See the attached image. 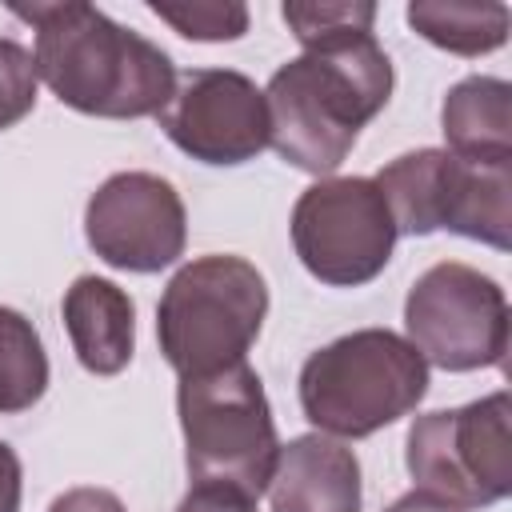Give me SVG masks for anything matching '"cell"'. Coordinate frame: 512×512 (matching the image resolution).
Instances as JSON below:
<instances>
[{"label": "cell", "instance_id": "6da1fadb", "mask_svg": "<svg viewBox=\"0 0 512 512\" xmlns=\"http://www.w3.org/2000/svg\"><path fill=\"white\" fill-rule=\"evenodd\" d=\"M392 96V60L372 32H344L280 64L264 88L268 144L300 172H336Z\"/></svg>", "mask_w": 512, "mask_h": 512}, {"label": "cell", "instance_id": "7a4b0ae2", "mask_svg": "<svg viewBox=\"0 0 512 512\" xmlns=\"http://www.w3.org/2000/svg\"><path fill=\"white\" fill-rule=\"evenodd\" d=\"M12 16L32 24L36 76L60 104L100 120H140L168 104L176 88L168 52L116 24L108 12L64 0L12 4Z\"/></svg>", "mask_w": 512, "mask_h": 512}, {"label": "cell", "instance_id": "3957f363", "mask_svg": "<svg viewBox=\"0 0 512 512\" xmlns=\"http://www.w3.org/2000/svg\"><path fill=\"white\" fill-rule=\"evenodd\" d=\"M428 392L424 356L388 328H360L316 348L300 368L304 420L332 440H364L408 416Z\"/></svg>", "mask_w": 512, "mask_h": 512}, {"label": "cell", "instance_id": "277c9868", "mask_svg": "<svg viewBox=\"0 0 512 512\" xmlns=\"http://www.w3.org/2000/svg\"><path fill=\"white\" fill-rule=\"evenodd\" d=\"M268 316V284L244 256H196L156 304V340L172 372L208 376L248 356Z\"/></svg>", "mask_w": 512, "mask_h": 512}, {"label": "cell", "instance_id": "5b68a950", "mask_svg": "<svg viewBox=\"0 0 512 512\" xmlns=\"http://www.w3.org/2000/svg\"><path fill=\"white\" fill-rule=\"evenodd\" d=\"M372 180L396 236L460 232L496 252L512 248V160L476 164L444 148H416L388 160Z\"/></svg>", "mask_w": 512, "mask_h": 512}, {"label": "cell", "instance_id": "8992f818", "mask_svg": "<svg viewBox=\"0 0 512 512\" xmlns=\"http://www.w3.org/2000/svg\"><path fill=\"white\" fill-rule=\"evenodd\" d=\"M176 416L192 480L236 484L248 496L268 488L280 440L264 384L248 360L208 376H184L176 388Z\"/></svg>", "mask_w": 512, "mask_h": 512}, {"label": "cell", "instance_id": "52a82bcc", "mask_svg": "<svg viewBox=\"0 0 512 512\" xmlns=\"http://www.w3.org/2000/svg\"><path fill=\"white\" fill-rule=\"evenodd\" d=\"M404 464L420 492L468 512L500 504L512 492V400L492 392L464 408L416 416L404 440Z\"/></svg>", "mask_w": 512, "mask_h": 512}, {"label": "cell", "instance_id": "ba28073f", "mask_svg": "<svg viewBox=\"0 0 512 512\" xmlns=\"http://www.w3.org/2000/svg\"><path fill=\"white\" fill-rule=\"evenodd\" d=\"M408 344L444 372L500 368L508 352V296L472 264L440 260L404 300Z\"/></svg>", "mask_w": 512, "mask_h": 512}, {"label": "cell", "instance_id": "9c48e42d", "mask_svg": "<svg viewBox=\"0 0 512 512\" xmlns=\"http://www.w3.org/2000/svg\"><path fill=\"white\" fill-rule=\"evenodd\" d=\"M292 248L300 264L332 288L376 280L396 248V224L372 176H328L300 192L292 208Z\"/></svg>", "mask_w": 512, "mask_h": 512}, {"label": "cell", "instance_id": "30bf717a", "mask_svg": "<svg viewBox=\"0 0 512 512\" xmlns=\"http://www.w3.org/2000/svg\"><path fill=\"white\" fill-rule=\"evenodd\" d=\"M84 236L88 248L120 272H160L184 256V200L156 172H116L92 192Z\"/></svg>", "mask_w": 512, "mask_h": 512}, {"label": "cell", "instance_id": "8fae6325", "mask_svg": "<svg viewBox=\"0 0 512 512\" xmlns=\"http://www.w3.org/2000/svg\"><path fill=\"white\" fill-rule=\"evenodd\" d=\"M156 120L164 136L200 164H248L268 148L264 92L232 68L180 72Z\"/></svg>", "mask_w": 512, "mask_h": 512}, {"label": "cell", "instance_id": "7c38bea8", "mask_svg": "<svg viewBox=\"0 0 512 512\" xmlns=\"http://www.w3.org/2000/svg\"><path fill=\"white\" fill-rule=\"evenodd\" d=\"M264 492L268 512H360V460L348 444L308 432L280 444Z\"/></svg>", "mask_w": 512, "mask_h": 512}, {"label": "cell", "instance_id": "4fadbf2b", "mask_svg": "<svg viewBox=\"0 0 512 512\" xmlns=\"http://www.w3.org/2000/svg\"><path fill=\"white\" fill-rule=\"evenodd\" d=\"M64 328L76 360L92 376H116L136 352L132 296L104 276H76L64 292Z\"/></svg>", "mask_w": 512, "mask_h": 512}, {"label": "cell", "instance_id": "5bb4252c", "mask_svg": "<svg viewBox=\"0 0 512 512\" xmlns=\"http://www.w3.org/2000/svg\"><path fill=\"white\" fill-rule=\"evenodd\" d=\"M440 128L452 156L476 164L512 160V88L500 76H464L440 104Z\"/></svg>", "mask_w": 512, "mask_h": 512}, {"label": "cell", "instance_id": "9a60e30c", "mask_svg": "<svg viewBox=\"0 0 512 512\" xmlns=\"http://www.w3.org/2000/svg\"><path fill=\"white\" fill-rule=\"evenodd\" d=\"M408 24L428 44L452 56H484L508 40V4H444V0H416L408 4Z\"/></svg>", "mask_w": 512, "mask_h": 512}, {"label": "cell", "instance_id": "2e32d148", "mask_svg": "<svg viewBox=\"0 0 512 512\" xmlns=\"http://www.w3.org/2000/svg\"><path fill=\"white\" fill-rule=\"evenodd\" d=\"M48 392V356L32 320L0 304V412H24Z\"/></svg>", "mask_w": 512, "mask_h": 512}, {"label": "cell", "instance_id": "e0dca14e", "mask_svg": "<svg viewBox=\"0 0 512 512\" xmlns=\"http://www.w3.org/2000/svg\"><path fill=\"white\" fill-rule=\"evenodd\" d=\"M284 24L300 40V48H312L320 40L344 36V32H372L376 4H348V0H320V4H284Z\"/></svg>", "mask_w": 512, "mask_h": 512}, {"label": "cell", "instance_id": "ac0fdd59", "mask_svg": "<svg viewBox=\"0 0 512 512\" xmlns=\"http://www.w3.org/2000/svg\"><path fill=\"white\" fill-rule=\"evenodd\" d=\"M148 8L188 40L220 44V40H240L248 32L244 4H148Z\"/></svg>", "mask_w": 512, "mask_h": 512}, {"label": "cell", "instance_id": "d6986e66", "mask_svg": "<svg viewBox=\"0 0 512 512\" xmlns=\"http://www.w3.org/2000/svg\"><path fill=\"white\" fill-rule=\"evenodd\" d=\"M36 64L32 52L8 36H0V132L20 124L36 108Z\"/></svg>", "mask_w": 512, "mask_h": 512}, {"label": "cell", "instance_id": "ffe728a7", "mask_svg": "<svg viewBox=\"0 0 512 512\" xmlns=\"http://www.w3.org/2000/svg\"><path fill=\"white\" fill-rule=\"evenodd\" d=\"M176 512H260L256 496H248L236 484H220V480H196L184 500L176 504Z\"/></svg>", "mask_w": 512, "mask_h": 512}, {"label": "cell", "instance_id": "44dd1931", "mask_svg": "<svg viewBox=\"0 0 512 512\" xmlns=\"http://www.w3.org/2000/svg\"><path fill=\"white\" fill-rule=\"evenodd\" d=\"M48 512H128V508H124V500H120L116 492L80 484V488L60 492V496L48 504Z\"/></svg>", "mask_w": 512, "mask_h": 512}, {"label": "cell", "instance_id": "7402d4cb", "mask_svg": "<svg viewBox=\"0 0 512 512\" xmlns=\"http://www.w3.org/2000/svg\"><path fill=\"white\" fill-rule=\"evenodd\" d=\"M20 496H24L20 456L0 440V512H20Z\"/></svg>", "mask_w": 512, "mask_h": 512}, {"label": "cell", "instance_id": "603a6c76", "mask_svg": "<svg viewBox=\"0 0 512 512\" xmlns=\"http://www.w3.org/2000/svg\"><path fill=\"white\" fill-rule=\"evenodd\" d=\"M384 512H460V508H452V504H444V500H436V496L412 488V492H404L400 500H392Z\"/></svg>", "mask_w": 512, "mask_h": 512}]
</instances>
